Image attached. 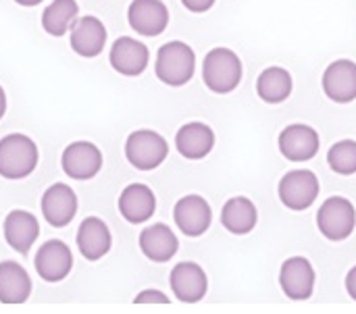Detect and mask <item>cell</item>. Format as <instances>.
<instances>
[{"mask_svg":"<svg viewBox=\"0 0 356 314\" xmlns=\"http://www.w3.org/2000/svg\"><path fill=\"white\" fill-rule=\"evenodd\" d=\"M156 77L173 88L186 85L196 71V54L186 42H169L163 44L156 52L154 63Z\"/></svg>","mask_w":356,"mask_h":314,"instance_id":"1","label":"cell"},{"mask_svg":"<svg viewBox=\"0 0 356 314\" xmlns=\"http://www.w3.org/2000/svg\"><path fill=\"white\" fill-rule=\"evenodd\" d=\"M202 79L215 94H229L242 81V60L229 48H213L202 63Z\"/></svg>","mask_w":356,"mask_h":314,"instance_id":"2","label":"cell"},{"mask_svg":"<svg viewBox=\"0 0 356 314\" xmlns=\"http://www.w3.org/2000/svg\"><path fill=\"white\" fill-rule=\"evenodd\" d=\"M38 167V146L23 133H8L0 140V177L23 179Z\"/></svg>","mask_w":356,"mask_h":314,"instance_id":"3","label":"cell"},{"mask_svg":"<svg viewBox=\"0 0 356 314\" xmlns=\"http://www.w3.org/2000/svg\"><path fill=\"white\" fill-rule=\"evenodd\" d=\"M169 154L167 140L152 129H138L125 142V156L138 171H152L165 163Z\"/></svg>","mask_w":356,"mask_h":314,"instance_id":"4","label":"cell"},{"mask_svg":"<svg viewBox=\"0 0 356 314\" xmlns=\"http://www.w3.org/2000/svg\"><path fill=\"white\" fill-rule=\"evenodd\" d=\"M317 227L330 242L346 240L356 227V210L353 202L342 196L327 198L317 213Z\"/></svg>","mask_w":356,"mask_h":314,"instance_id":"5","label":"cell"},{"mask_svg":"<svg viewBox=\"0 0 356 314\" xmlns=\"http://www.w3.org/2000/svg\"><path fill=\"white\" fill-rule=\"evenodd\" d=\"M277 194L282 204L290 210H307L319 196V179L313 171L307 169L290 171L282 177Z\"/></svg>","mask_w":356,"mask_h":314,"instance_id":"6","label":"cell"},{"mask_svg":"<svg viewBox=\"0 0 356 314\" xmlns=\"http://www.w3.org/2000/svg\"><path fill=\"white\" fill-rule=\"evenodd\" d=\"M63 171L71 179H92L102 169V152L92 142H73L65 148L60 158Z\"/></svg>","mask_w":356,"mask_h":314,"instance_id":"7","label":"cell"},{"mask_svg":"<svg viewBox=\"0 0 356 314\" xmlns=\"http://www.w3.org/2000/svg\"><path fill=\"white\" fill-rule=\"evenodd\" d=\"M173 219L179 231L188 238H200L213 223V210L202 196L190 194L177 200L173 208Z\"/></svg>","mask_w":356,"mask_h":314,"instance_id":"8","label":"cell"},{"mask_svg":"<svg viewBox=\"0 0 356 314\" xmlns=\"http://www.w3.org/2000/svg\"><path fill=\"white\" fill-rule=\"evenodd\" d=\"M280 286L290 300H309L315 290V269L305 256H292L282 265Z\"/></svg>","mask_w":356,"mask_h":314,"instance_id":"9","label":"cell"},{"mask_svg":"<svg viewBox=\"0 0 356 314\" xmlns=\"http://www.w3.org/2000/svg\"><path fill=\"white\" fill-rule=\"evenodd\" d=\"M108 60L117 73H121L125 77H138L146 71L148 60H150V52H148L146 44H142L129 35H123V38L115 40L111 54H108Z\"/></svg>","mask_w":356,"mask_h":314,"instance_id":"10","label":"cell"},{"mask_svg":"<svg viewBox=\"0 0 356 314\" xmlns=\"http://www.w3.org/2000/svg\"><path fill=\"white\" fill-rule=\"evenodd\" d=\"M73 269V254L60 240H50L40 246L35 254V271L48 283L63 281Z\"/></svg>","mask_w":356,"mask_h":314,"instance_id":"11","label":"cell"},{"mask_svg":"<svg viewBox=\"0 0 356 314\" xmlns=\"http://www.w3.org/2000/svg\"><path fill=\"white\" fill-rule=\"evenodd\" d=\"M175 298L184 304H196L207 296L209 279L207 273L196 263H179L173 267L169 277Z\"/></svg>","mask_w":356,"mask_h":314,"instance_id":"12","label":"cell"},{"mask_svg":"<svg viewBox=\"0 0 356 314\" xmlns=\"http://www.w3.org/2000/svg\"><path fill=\"white\" fill-rule=\"evenodd\" d=\"M280 152L292 163L311 160L319 152V133L302 123L288 125L280 133Z\"/></svg>","mask_w":356,"mask_h":314,"instance_id":"13","label":"cell"},{"mask_svg":"<svg viewBox=\"0 0 356 314\" xmlns=\"http://www.w3.org/2000/svg\"><path fill=\"white\" fill-rule=\"evenodd\" d=\"M127 21L140 35H161L169 23V10L163 0H134L127 10Z\"/></svg>","mask_w":356,"mask_h":314,"instance_id":"14","label":"cell"},{"mask_svg":"<svg viewBox=\"0 0 356 314\" xmlns=\"http://www.w3.org/2000/svg\"><path fill=\"white\" fill-rule=\"evenodd\" d=\"M77 213V196L65 183L50 185L42 196V215L52 227H67Z\"/></svg>","mask_w":356,"mask_h":314,"instance_id":"15","label":"cell"},{"mask_svg":"<svg viewBox=\"0 0 356 314\" xmlns=\"http://www.w3.org/2000/svg\"><path fill=\"white\" fill-rule=\"evenodd\" d=\"M323 92L338 104L356 100V63L348 58L334 60L323 73Z\"/></svg>","mask_w":356,"mask_h":314,"instance_id":"16","label":"cell"},{"mask_svg":"<svg viewBox=\"0 0 356 314\" xmlns=\"http://www.w3.org/2000/svg\"><path fill=\"white\" fill-rule=\"evenodd\" d=\"M71 48L75 54L83 58H94L104 50L106 44V27L98 17L86 15L79 17L71 27Z\"/></svg>","mask_w":356,"mask_h":314,"instance_id":"17","label":"cell"},{"mask_svg":"<svg viewBox=\"0 0 356 314\" xmlns=\"http://www.w3.org/2000/svg\"><path fill=\"white\" fill-rule=\"evenodd\" d=\"M156 210V196L144 183L127 185L119 196V213L131 225L146 223Z\"/></svg>","mask_w":356,"mask_h":314,"instance_id":"18","label":"cell"},{"mask_svg":"<svg viewBox=\"0 0 356 314\" xmlns=\"http://www.w3.org/2000/svg\"><path fill=\"white\" fill-rule=\"evenodd\" d=\"M40 236V225L38 219L27 213V210H10L4 219V240L6 244L19 252V254H27L31 250V246L35 244Z\"/></svg>","mask_w":356,"mask_h":314,"instance_id":"19","label":"cell"},{"mask_svg":"<svg viewBox=\"0 0 356 314\" xmlns=\"http://www.w3.org/2000/svg\"><path fill=\"white\" fill-rule=\"evenodd\" d=\"M111 246L113 238L102 219L88 217L81 221L77 229V248L86 261H100L104 254H108Z\"/></svg>","mask_w":356,"mask_h":314,"instance_id":"20","label":"cell"},{"mask_svg":"<svg viewBox=\"0 0 356 314\" xmlns=\"http://www.w3.org/2000/svg\"><path fill=\"white\" fill-rule=\"evenodd\" d=\"M140 250L152 263H167L177 254L179 242L171 227H167L165 223H156L140 233Z\"/></svg>","mask_w":356,"mask_h":314,"instance_id":"21","label":"cell"},{"mask_svg":"<svg viewBox=\"0 0 356 314\" xmlns=\"http://www.w3.org/2000/svg\"><path fill=\"white\" fill-rule=\"evenodd\" d=\"M175 146L177 152L188 158V160H200L204 156L211 154V150L215 148V133L209 125L204 123H188L184 125L177 135H175Z\"/></svg>","mask_w":356,"mask_h":314,"instance_id":"22","label":"cell"},{"mask_svg":"<svg viewBox=\"0 0 356 314\" xmlns=\"http://www.w3.org/2000/svg\"><path fill=\"white\" fill-rule=\"evenodd\" d=\"M31 294V279L27 271L13 261L0 263V302L23 304Z\"/></svg>","mask_w":356,"mask_h":314,"instance_id":"23","label":"cell"},{"mask_svg":"<svg viewBox=\"0 0 356 314\" xmlns=\"http://www.w3.org/2000/svg\"><path fill=\"white\" fill-rule=\"evenodd\" d=\"M257 221H259L257 206L246 196H236L227 200L221 210V223L234 236L250 233L257 227Z\"/></svg>","mask_w":356,"mask_h":314,"instance_id":"24","label":"cell"},{"mask_svg":"<svg viewBox=\"0 0 356 314\" xmlns=\"http://www.w3.org/2000/svg\"><path fill=\"white\" fill-rule=\"evenodd\" d=\"M294 88L292 75L284 67H269L257 79V94L267 104H280L290 98Z\"/></svg>","mask_w":356,"mask_h":314,"instance_id":"25","label":"cell"},{"mask_svg":"<svg viewBox=\"0 0 356 314\" xmlns=\"http://www.w3.org/2000/svg\"><path fill=\"white\" fill-rule=\"evenodd\" d=\"M79 6L75 0H52L42 13V27L46 33L60 38L77 21Z\"/></svg>","mask_w":356,"mask_h":314,"instance_id":"26","label":"cell"},{"mask_svg":"<svg viewBox=\"0 0 356 314\" xmlns=\"http://www.w3.org/2000/svg\"><path fill=\"white\" fill-rule=\"evenodd\" d=\"M330 169L338 175H355L356 173V142L342 140L334 144L327 152Z\"/></svg>","mask_w":356,"mask_h":314,"instance_id":"27","label":"cell"},{"mask_svg":"<svg viewBox=\"0 0 356 314\" xmlns=\"http://www.w3.org/2000/svg\"><path fill=\"white\" fill-rule=\"evenodd\" d=\"M136 304H169V298L159 290H144L136 296Z\"/></svg>","mask_w":356,"mask_h":314,"instance_id":"28","label":"cell"},{"mask_svg":"<svg viewBox=\"0 0 356 314\" xmlns=\"http://www.w3.org/2000/svg\"><path fill=\"white\" fill-rule=\"evenodd\" d=\"M181 2H184V6H186L188 10H192V13H207V10L213 8V4H215L217 0H181Z\"/></svg>","mask_w":356,"mask_h":314,"instance_id":"29","label":"cell"},{"mask_svg":"<svg viewBox=\"0 0 356 314\" xmlns=\"http://www.w3.org/2000/svg\"><path fill=\"white\" fill-rule=\"evenodd\" d=\"M346 292L353 300H356V267H353L346 275Z\"/></svg>","mask_w":356,"mask_h":314,"instance_id":"30","label":"cell"},{"mask_svg":"<svg viewBox=\"0 0 356 314\" xmlns=\"http://www.w3.org/2000/svg\"><path fill=\"white\" fill-rule=\"evenodd\" d=\"M4 113H6V94H4L2 85H0V119L4 117Z\"/></svg>","mask_w":356,"mask_h":314,"instance_id":"31","label":"cell"},{"mask_svg":"<svg viewBox=\"0 0 356 314\" xmlns=\"http://www.w3.org/2000/svg\"><path fill=\"white\" fill-rule=\"evenodd\" d=\"M17 4H21V6H35V4H40L42 0H15Z\"/></svg>","mask_w":356,"mask_h":314,"instance_id":"32","label":"cell"}]
</instances>
